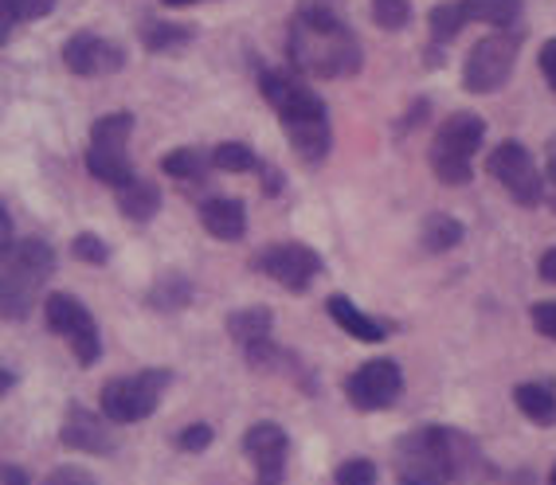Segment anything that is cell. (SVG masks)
I'll return each mask as SVG.
<instances>
[{"label": "cell", "mask_w": 556, "mask_h": 485, "mask_svg": "<svg viewBox=\"0 0 556 485\" xmlns=\"http://www.w3.org/2000/svg\"><path fill=\"white\" fill-rule=\"evenodd\" d=\"M404 392V372L396 360H365V365L345 380V396L357 411H388Z\"/></svg>", "instance_id": "obj_12"}, {"label": "cell", "mask_w": 556, "mask_h": 485, "mask_svg": "<svg viewBox=\"0 0 556 485\" xmlns=\"http://www.w3.org/2000/svg\"><path fill=\"white\" fill-rule=\"evenodd\" d=\"M326 314L345 329L353 341H365V345H380V341L392 337V321H380V317H368L365 309L345 294H329L326 297Z\"/></svg>", "instance_id": "obj_17"}, {"label": "cell", "mask_w": 556, "mask_h": 485, "mask_svg": "<svg viewBox=\"0 0 556 485\" xmlns=\"http://www.w3.org/2000/svg\"><path fill=\"white\" fill-rule=\"evenodd\" d=\"M517 411L536 426H556V384L553 380H526L514 387Z\"/></svg>", "instance_id": "obj_18"}, {"label": "cell", "mask_w": 556, "mask_h": 485, "mask_svg": "<svg viewBox=\"0 0 556 485\" xmlns=\"http://www.w3.org/2000/svg\"><path fill=\"white\" fill-rule=\"evenodd\" d=\"M192 297H197V286H192L189 278L180 275V270H165V275L153 282V290L146 294L150 309L157 314H180V309L192 306Z\"/></svg>", "instance_id": "obj_21"}, {"label": "cell", "mask_w": 556, "mask_h": 485, "mask_svg": "<svg viewBox=\"0 0 556 485\" xmlns=\"http://www.w3.org/2000/svg\"><path fill=\"white\" fill-rule=\"evenodd\" d=\"M548 485H556V465H553V470H548Z\"/></svg>", "instance_id": "obj_40"}, {"label": "cell", "mask_w": 556, "mask_h": 485, "mask_svg": "<svg viewBox=\"0 0 556 485\" xmlns=\"http://www.w3.org/2000/svg\"><path fill=\"white\" fill-rule=\"evenodd\" d=\"M243 455L255 462V485H282L290 458V435L275 419H258L243 435Z\"/></svg>", "instance_id": "obj_14"}, {"label": "cell", "mask_w": 556, "mask_h": 485, "mask_svg": "<svg viewBox=\"0 0 556 485\" xmlns=\"http://www.w3.org/2000/svg\"><path fill=\"white\" fill-rule=\"evenodd\" d=\"M287 63L302 79H349L365 67V51L338 12L306 4L287 24Z\"/></svg>", "instance_id": "obj_2"}, {"label": "cell", "mask_w": 556, "mask_h": 485, "mask_svg": "<svg viewBox=\"0 0 556 485\" xmlns=\"http://www.w3.org/2000/svg\"><path fill=\"white\" fill-rule=\"evenodd\" d=\"M486 141V118L482 114H470V110H455L447 114V122L435 129L428 149L431 173H435L439 184H451V189H463L470 177H475V157Z\"/></svg>", "instance_id": "obj_5"}, {"label": "cell", "mask_w": 556, "mask_h": 485, "mask_svg": "<svg viewBox=\"0 0 556 485\" xmlns=\"http://www.w3.org/2000/svg\"><path fill=\"white\" fill-rule=\"evenodd\" d=\"M212 165L219 173H258L263 169V161L255 157V149L248 141H219L212 149Z\"/></svg>", "instance_id": "obj_27"}, {"label": "cell", "mask_w": 556, "mask_h": 485, "mask_svg": "<svg viewBox=\"0 0 556 485\" xmlns=\"http://www.w3.org/2000/svg\"><path fill=\"white\" fill-rule=\"evenodd\" d=\"M114 196H118V212L129 224H150L161 212V189L146 177H134L129 184L114 189Z\"/></svg>", "instance_id": "obj_19"}, {"label": "cell", "mask_w": 556, "mask_h": 485, "mask_svg": "<svg viewBox=\"0 0 556 485\" xmlns=\"http://www.w3.org/2000/svg\"><path fill=\"white\" fill-rule=\"evenodd\" d=\"M173 384L169 368H141V372H129V376H114L102 384L99 407L110 423H141L150 419L161 407L165 392Z\"/></svg>", "instance_id": "obj_6"}, {"label": "cell", "mask_w": 556, "mask_h": 485, "mask_svg": "<svg viewBox=\"0 0 556 485\" xmlns=\"http://www.w3.org/2000/svg\"><path fill=\"white\" fill-rule=\"evenodd\" d=\"M51 12H55V0H0V40L9 43V36L21 24L43 21Z\"/></svg>", "instance_id": "obj_26"}, {"label": "cell", "mask_w": 556, "mask_h": 485, "mask_svg": "<svg viewBox=\"0 0 556 485\" xmlns=\"http://www.w3.org/2000/svg\"><path fill=\"white\" fill-rule=\"evenodd\" d=\"M55 275V251L48 239H16V247L4 251V278H0V314L4 321H24L40 302V290Z\"/></svg>", "instance_id": "obj_4"}, {"label": "cell", "mask_w": 556, "mask_h": 485, "mask_svg": "<svg viewBox=\"0 0 556 485\" xmlns=\"http://www.w3.org/2000/svg\"><path fill=\"white\" fill-rule=\"evenodd\" d=\"M529 321H533V329L541 337L556 341V302H533L529 306Z\"/></svg>", "instance_id": "obj_32"}, {"label": "cell", "mask_w": 556, "mask_h": 485, "mask_svg": "<svg viewBox=\"0 0 556 485\" xmlns=\"http://www.w3.org/2000/svg\"><path fill=\"white\" fill-rule=\"evenodd\" d=\"M197 216L204 224L212 239L219 243H239V239L248 235V208H243V200L236 196H208L197 204Z\"/></svg>", "instance_id": "obj_16"}, {"label": "cell", "mask_w": 556, "mask_h": 485, "mask_svg": "<svg viewBox=\"0 0 556 485\" xmlns=\"http://www.w3.org/2000/svg\"><path fill=\"white\" fill-rule=\"evenodd\" d=\"M470 24H486L494 31H509L521 24V0H463Z\"/></svg>", "instance_id": "obj_24"}, {"label": "cell", "mask_w": 556, "mask_h": 485, "mask_svg": "<svg viewBox=\"0 0 556 485\" xmlns=\"http://www.w3.org/2000/svg\"><path fill=\"white\" fill-rule=\"evenodd\" d=\"M467 9L463 0H439L428 16V31H431V48H447L451 40H458V31L467 28Z\"/></svg>", "instance_id": "obj_25"}, {"label": "cell", "mask_w": 556, "mask_h": 485, "mask_svg": "<svg viewBox=\"0 0 556 485\" xmlns=\"http://www.w3.org/2000/svg\"><path fill=\"white\" fill-rule=\"evenodd\" d=\"M0 485H31V477L24 474L21 465H4V474H0Z\"/></svg>", "instance_id": "obj_36"}, {"label": "cell", "mask_w": 556, "mask_h": 485, "mask_svg": "<svg viewBox=\"0 0 556 485\" xmlns=\"http://www.w3.org/2000/svg\"><path fill=\"white\" fill-rule=\"evenodd\" d=\"M110 419L106 416H94L90 407L83 404H71L63 411V423H60V443L75 455H114L118 450V438L110 431Z\"/></svg>", "instance_id": "obj_15"}, {"label": "cell", "mask_w": 556, "mask_h": 485, "mask_svg": "<svg viewBox=\"0 0 556 485\" xmlns=\"http://www.w3.org/2000/svg\"><path fill=\"white\" fill-rule=\"evenodd\" d=\"M9 387H12V372H9V368H4V372H0V392L9 396Z\"/></svg>", "instance_id": "obj_39"}, {"label": "cell", "mask_w": 556, "mask_h": 485, "mask_svg": "<svg viewBox=\"0 0 556 485\" xmlns=\"http://www.w3.org/2000/svg\"><path fill=\"white\" fill-rule=\"evenodd\" d=\"M208 169H216L212 153H200L197 145H180L161 157V173L173 177L177 184H200V180H208Z\"/></svg>", "instance_id": "obj_23"}, {"label": "cell", "mask_w": 556, "mask_h": 485, "mask_svg": "<svg viewBox=\"0 0 556 485\" xmlns=\"http://www.w3.org/2000/svg\"><path fill=\"white\" fill-rule=\"evenodd\" d=\"M463 239H467L463 219L447 216V212H431V216H424V224H419V243H424V251H431V255H447Z\"/></svg>", "instance_id": "obj_22"}, {"label": "cell", "mask_w": 556, "mask_h": 485, "mask_svg": "<svg viewBox=\"0 0 556 485\" xmlns=\"http://www.w3.org/2000/svg\"><path fill=\"white\" fill-rule=\"evenodd\" d=\"M372 24L380 31H404L412 24V0H372Z\"/></svg>", "instance_id": "obj_28"}, {"label": "cell", "mask_w": 556, "mask_h": 485, "mask_svg": "<svg viewBox=\"0 0 556 485\" xmlns=\"http://www.w3.org/2000/svg\"><path fill=\"white\" fill-rule=\"evenodd\" d=\"M43 321L55 337L67 341V348L75 353L79 368H90L102 360V333H99V321L83 306L75 294H51L43 302Z\"/></svg>", "instance_id": "obj_9"}, {"label": "cell", "mask_w": 556, "mask_h": 485, "mask_svg": "<svg viewBox=\"0 0 556 485\" xmlns=\"http://www.w3.org/2000/svg\"><path fill=\"white\" fill-rule=\"evenodd\" d=\"M129 133H134V114L129 110H114V114H102L94 126H90V145H87V173L110 189H122L138 177L134 161H129Z\"/></svg>", "instance_id": "obj_7"}, {"label": "cell", "mask_w": 556, "mask_h": 485, "mask_svg": "<svg viewBox=\"0 0 556 485\" xmlns=\"http://www.w3.org/2000/svg\"><path fill=\"white\" fill-rule=\"evenodd\" d=\"M377 482H380V470L368 458H345L333 470V485H377Z\"/></svg>", "instance_id": "obj_29"}, {"label": "cell", "mask_w": 556, "mask_h": 485, "mask_svg": "<svg viewBox=\"0 0 556 485\" xmlns=\"http://www.w3.org/2000/svg\"><path fill=\"white\" fill-rule=\"evenodd\" d=\"M392 474L396 485H470L490 482L494 465L467 431L428 423L400 435L392 450Z\"/></svg>", "instance_id": "obj_1"}, {"label": "cell", "mask_w": 556, "mask_h": 485, "mask_svg": "<svg viewBox=\"0 0 556 485\" xmlns=\"http://www.w3.org/2000/svg\"><path fill=\"white\" fill-rule=\"evenodd\" d=\"M536 67H541V75H545L548 87L556 90V36L541 43V51H536Z\"/></svg>", "instance_id": "obj_34"}, {"label": "cell", "mask_w": 556, "mask_h": 485, "mask_svg": "<svg viewBox=\"0 0 556 485\" xmlns=\"http://www.w3.org/2000/svg\"><path fill=\"white\" fill-rule=\"evenodd\" d=\"M212 426L208 423H189L185 431L177 435V450H185V455H200V450H208L212 446Z\"/></svg>", "instance_id": "obj_31"}, {"label": "cell", "mask_w": 556, "mask_h": 485, "mask_svg": "<svg viewBox=\"0 0 556 485\" xmlns=\"http://www.w3.org/2000/svg\"><path fill=\"white\" fill-rule=\"evenodd\" d=\"M63 67L79 79H102V75H118L126 67V48L99 31H75L63 43Z\"/></svg>", "instance_id": "obj_13"}, {"label": "cell", "mask_w": 556, "mask_h": 485, "mask_svg": "<svg viewBox=\"0 0 556 485\" xmlns=\"http://www.w3.org/2000/svg\"><path fill=\"white\" fill-rule=\"evenodd\" d=\"M165 9H189V4H204V0H161Z\"/></svg>", "instance_id": "obj_38"}, {"label": "cell", "mask_w": 556, "mask_h": 485, "mask_svg": "<svg viewBox=\"0 0 556 485\" xmlns=\"http://www.w3.org/2000/svg\"><path fill=\"white\" fill-rule=\"evenodd\" d=\"M536 270H541V278H545V282H553V286H556V247L541 255V263H536Z\"/></svg>", "instance_id": "obj_35"}, {"label": "cell", "mask_w": 556, "mask_h": 485, "mask_svg": "<svg viewBox=\"0 0 556 485\" xmlns=\"http://www.w3.org/2000/svg\"><path fill=\"white\" fill-rule=\"evenodd\" d=\"M192 40H197V31H192L189 24H177V21L141 24V48L150 51V55H177V51H185Z\"/></svg>", "instance_id": "obj_20"}, {"label": "cell", "mask_w": 556, "mask_h": 485, "mask_svg": "<svg viewBox=\"0 0 556 485\" xmlns=\"http://www.w3.org/2000/svg\"><path fill=\"white\" fill-rule=\"evenodd\" d=\"M517 55H521V28L482 36L467 51V63H463V90L467 94H494V90H502L509 82V75H514Z\"/></svg>", "instance_id": "obj_8"}, {"label": "cell", "mask_w": 556, "mask_h": 485, "mask_svg": "<svg viewBox=\"0 0 556 485\" xmlns=\"http://www.w3.org/2000/svg\"><path fill=\"white\" fill-rule=\"evenodd\" d=\"M71 258H75V263H87V267H102L110 258V247L94 231H79V235L71 239Z\"/></svg>", "instance_id": "obj_30"}, {"label": "cell", "mask_w": 556, "mask_h": 485, "mask_svg": "<svg viewBox=\"0 0 556 485\" xmlns=\"http://www.w3.org/2000/svg\"><path fill=\"white\" fill-rule=\"evenodd\" d=\"M251 267H255L258 275H267L270 282H278L282 290H290V294H306V290L314 286V278L326 270V263H321V255L314 247L290 239V243H270V247H263L251 258Z\"/></svg>", "instance_id": "obj_11"}, {"label": "cell", "mask_w": 556, "mask_h": 485, "mask_svg": "<svg viewBox=\"0 0 556 485\" xmlns=\"http://www.w3.org/2000/svg\"><path fill=\"white\" fill-rule=\"evenodd\" d=\"M486 173L509 192L517 208H536L545 200V173L536 169L533 153L521 141H502L486 157Z\"/></svg>", "instance_id": "obj_10"}, {"label": "cell", "mask_w": 556, "mask_h": 485, "mask_svg": "<svg viewBox=\"0 0 556 485\" xmlns=\"http://www.w3.org/2000/svg\"><path fill=\"white\" fill-rule=\"evenodd\" d=\"M40 485H99L83 465H55Z\"/></svg>", "instance_id": "obj_33"}, {"label": "cell", "mask_w": 556, "mask_h": 485, "mask_svg": "<svg viewBox=\"0 0 556 485\" xmlns=\"http://www.w3.org/2000/svg\"><path fill=\"white\" fill-rule=\"evenodd\" d=\"M545 177L556 180V138L548 141V153H545Z\"/></svg>", "instance_id": "obj_37"}, {"label": "cell", "mask_w": 556, "mask_h": 485, "mask_svg": "<svg viewBox=\"0 0 556 485\" xmlns=\"http://www.w3.org/2000/svg\"><path fill=\"white\" fill-rule=\"evenodd\" d=\"M258 90L278 114V126L294 145L302 165L318 169L329 161L333 149V126H329V110L321 94L302 79L299 71H278V67H258Z\"/></svg>", "instance_id": "obj_3"}]
</instances>
